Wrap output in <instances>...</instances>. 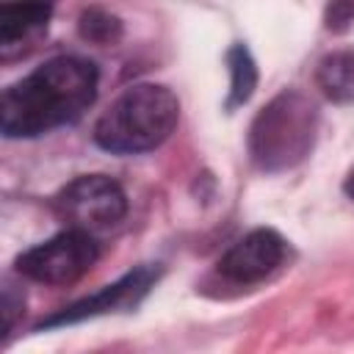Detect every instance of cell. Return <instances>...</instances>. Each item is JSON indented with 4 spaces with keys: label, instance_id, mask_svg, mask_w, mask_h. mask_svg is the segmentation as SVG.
Returning a JSON list of instances; mask_svg holds the SVG:
<instances>
[{
    "label": "cell",
    "instance_id": "1",
    "mask_svg": "<svg viewBox=\"0 0 354 354\" xmlns=\"http://www.w3.org/2000/svg\"><path fill=\"white\" fill-rule=\"evenodd\" d=\"M97 66L86 58H50L3 91V136L36 138L55 127L77 122L97 97Z\"/></svg>",
    "mask_w": 354,
    "mask_h": 354
},
{
    "label": "cell",
    "instance_id": "2",
    "mask_svg": "<svg viewBox=\"0 0 354 354\" xmlns=\"http://www.w3.org/2000/svg\"><path fill=\"white\" fill-rule=\"evenodd\" d=\"M180 119L177 97L158 83L122 91L94 124V141L113 155H138L160 147Z\"/></svg>",
    "mask_w": 354,
    "mask_h": 354
},
{
    "label": "cell",
    "instance_id": "3",
    "mask_svg": "<svg viewBox=\"0 0 354 354\" xmlns=\"http://www.w3.org/2000/svg\"><path fill=\"white\" fill-rule=\"evenodd\" d=\"M318 130L315 105L299 91L277 94L249 127V155L263 171H285L301 163Z\"/></svg>",
    "mask_w": 354,
    "mask_h": 354
},
{
    "label": "cell",
    "instance_id": "4",
    "mask_svg": "<svg viewBox=\"0 0 354 354\" xmlns=\"http://www.w3.org/2000/svg\"><path fill=\"white\" fill-rule=\"evenodd\" d=\"M100 257V246L91 232L69 227L50 241L22 252L17 257V271L33 282L69 285L80 279Z\"/></svg>",
    "mask_w": 354,
    "mask_h": 354
},
{
    "label": "cell",
    "instance_id": "5",
    "mask_svg": "<svg viewBox=\"0 0 354 354\" xmlns=\"http://www.w3.org/2000/svg\"><path fill=\"white\" fill-rule=\"evenodd\" d=\"M55 213L69 221V227L100 232L124 218L127 196L116 180L105 174H83L55 194Z\"/></svg>",
    "mask_w": 354,
    "mask_h": 354
},
{
    "label": "cell",
    "instance_id": "6",
    "mask_svg": "<svg viewBox=\"0 0 354 354\" xmlns=\"http://www.w3.org/2000/svg\"><path fill=\"white\" fill-rule=\"evenodd\" d=\"M285 260V238L277 230L260 227L235 241L218 260V271L238 285H252L277 271Z\"/></svg>",
    "mask_w": 354,
    "mask_h": 354
},
{
    "label": "cell",
    "instance_id": "7",
    "mask_svg": "<svg viewBox=\"0 0 354 354\" xmlns=\"http://www.w3.org/2000/svg\"><path fill=\"white\" fill-rule=\"evenodd\" d=\"M158 271L152 266H141L130 274H124L122 279H116L113 285H105L100 293L94 296H86L69 307H64L58 315L47 318L41 324V329H50V326H64V324H77L83 318H94V315H102V313H111V310H122V307H130L136 304L147 290L149 285L155 282Z\"/></svg>",
    "mask_w": 354,
    "mask_h": 354
},
{
    "label": "cell",
    "instance_id": "8",
    "mask_svg": "<svg viewBox=\"0 0 354 354\" xmlns=\"http://www.w3.org/2000/svg\"><path fill=\"white\" fill-rule=\"evenodd\" d=\"M53 14V0H6L0 11V41L3 47H14L28 39L39 28L47 25Z\"/></svg>",
    "mask_w": 354,
    "mask_h": 354
},
{
    "label": "cell",
    "instance_id": "9",
    "mask_svg": "<svg viewBox=\"0 0 354 354\" xmlns=\"http://www.w3.org/2000/svg\"><path fill=\"white\" fill-rule=\"evenodd\" d=\"M315 83L332 102H354V53L337 50L324 55L315 69Z\"/></svg>",
    "mask_w": 354,
    "mask_h": 354
},
{
    "label": "cell",
    "instance_id": "10",
    "mask_svg": "<svg viewBox=\"0 0 354 354\" xmlns=\"http://www.w3.org/2000/svg\"><path fill=\"white\" fill-rule=\"evenodd\" d=\"M227 66H230V108L232 105H243L254 86H257V66H254V58L252 53L243 47V44H232L230 53H227Z\"/></svg>",
    "mask_w": 354,
    "mask_h": 354
},
{
    "label": "cell",
    "instance_id": "11",
    "mask_svg": "<svg viewBox=\"0 0 354 354\" xmlns=\"http://www.w3.org/2000/svg\"><path fill=\"white\" fill-rule=\"evenodd\" d=\"M77 28H80V36L94 41V44H111V41H116L122 36V22L113 14L102 11V8L83 11Z\"/></svg>",
    "mask_w": 354,
    "mask_h": 354
},
{
    "label": "cell",
    "instance_id": "12",
    "mask_svg": "<svg viewBox=\"0 0 354 354\" xmlns=\"http://www.w3.org/2000/svg\"><path fill=\"white\" fill-rule=\"evenodd\" d=\"M22 293L17 296L14 293V285H6V290H3V315H6V332H11L14 329V321H17V313L22 310Z\"/></svg>",
    "mask_w": 354,
    "mask_h": 354
},
{
    "label": "cell",
    "instance_id": "13",
    "mask_svg": "<svg viewBox=\"0 0 354 354\" xmlns=\"http://www.w3.org/2000/svg\"><path fill=\"white\" fill-rule=\"evenodd\" d=\"M346 191L354 196V171H351V177H348V183H346Z\"/></svg>",
    "mask_w": 354,
    "mask_h": 354
}]
</instances>
